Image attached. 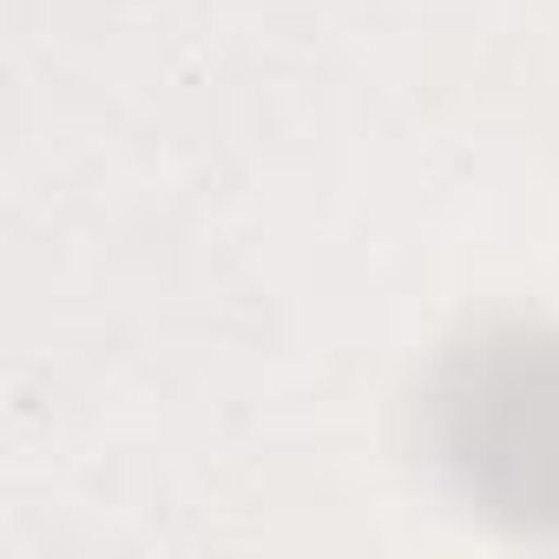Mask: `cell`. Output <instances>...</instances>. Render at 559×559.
<instances>
[{
	"label": "cell",
	"mask_w": 559,
	"mask_h": 559,
	"mask_svg": "<svg viewBox=\"0 0 559 559\" xmlns=\"http://www.w3.org/2000/svg\"><path fill=\"white\" fill-rule=\"evenodd\" d=\"M415 441L474 520L559 539V330L520 317L461 330L421 376Z\"/></svg>",
	"instance_id": "cell-1"
}]
</instances>
